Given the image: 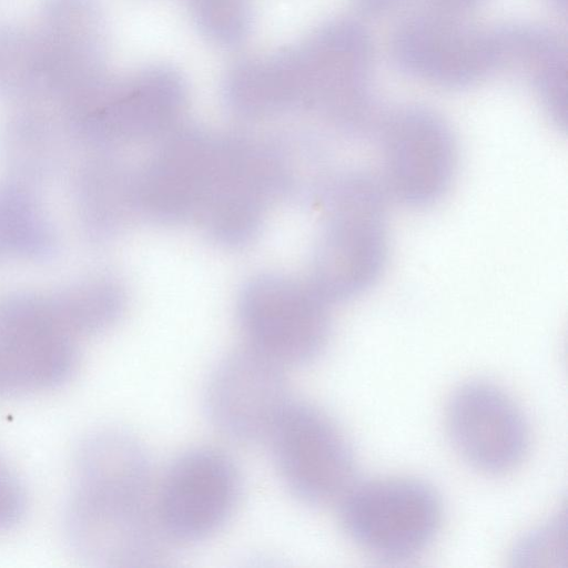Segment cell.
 I'll return each mask as SVG.
<instances>
[{
	"instance_id": "1",
	"label": "cell",
	"mask_w": 568,
	"mask_h": 568,
	"mask_svg": "<svg viewBox=\"0 0 568 568\" xmlns=\"http://www.w3.org/2000/svg\"><path fill=\"white\" fill-rule=\"evenodd\" d=\"M65 534L80 558L119 568L159 565L175 546L158 509V479L144 445L130 433L94 432L71 459Z\"/></svg>"
},
{
	"instance_id": "2",
	"label": "cell",
	"mask_w": 568,
	"mask_h": 568,
	"mask_svg": "<svg viewBox=\"0 0 568 568\" xmlns=\"http://www.w3.org/2000/svg\"><path fill=\"white\" fill-rule=\"evenodd\" d=\"M339 506L352 540L386 559H404L423 551L435 539L443 518L434 489L402 475L356 483Z\"/></svg>"
},
{
	"instance_id": "3",
	"label": "cell",
	"mask_w": 568,
	"mask_h": 568,
	"mask_svg": "<svg viewBox=\"0 0 568 568\" xmlns=\"http://www.w3.org/2000/svg\"><path fill=\"white\" fill-rule=\"evenodd\" d=\"M325 302L313 286L278 275L252 280L239 303L245 345L284 366L316 357L329 332Z\"/></svg>"
},
{
	"instance_id": "4",
	"label": "cell",
	"mask_w": 568,
	"mask_h": 568,
	"mask_svg": "<svg viewBox=\"0 0 568 568\" xmlns=\"http://www.w3.org/2000/svg\"><path fill=\"white\" fill-rule=\"evenodd\" d=\"M285 367L247 345L216 365L205 399L213 424L226 438L246 446L270 443L293 404Z\"/></svg>"
},
{
	"instance_id": "5",
	"label": "cell",
	"mask_w": 568,
	"mask_h": 568,
	"mask_svg": "<svg viewBox=\"0 0 568 568\" xmlns=\"http://www.w3.org/2000/svg\"><path fill=\"white\" fill-rule=\"evenodd\" d=\"M270 443L282 479L307 503L339 504L356 484L355 460L344 434L313 405L293 402Z\"/></svg>"
},
{
	"instance_id": "6",
	"label": "cell",
	"mask_w": 568,
	"mask_h": 568,
	"mask_svg": "<svg viewBox=\"0 0 568 568\" xmlns=\"http://www.w3.org/2000/svg\"><path fill=\"white\" fill-rule=\"evenodd\" d=\"M445 424L457 452L481 473H511L528 454L530 434L524 413L494 383L478 379L457 387L447 402Z\"/></svg>"
},
{
	"instance_id": "7",
	"label": "cell",
	"mask_w": 568,
	"mask_h": 568,
	"mask_svg": "<svg viewBox=\"0 0 568 568\" xmlns=\"http://www.w3.org/2000/svg\"><path fill=\"white\" fill-rule=\"evenodd\" d=\"M240 493V477L225 454L197 448L175 459L158 479L161 523L174 545L202 539L225 524Z\"/></svg>"
},
{
	"instance_id": "8",
	"label": "cell",
	"mask_w": 568,
	"mask_h": 568,
	"mask_svg": "<svg viewBox=\"0 0 568 568\" xmlns=\"http://www.w3.org/2000/svg\"><path fill=\"white\" fill-rule=\"evenodd\" d=\"M219 144L184 135L165 145L136 182V200L156 217L176 220L203 209L215 176Z\"/></svg>"
},
{
	"instance_id": "9",
	"label": "cell",
	"mask_w": 568,
	"mask_h": 568,
	"mask_svg": "<svg viewBox=\"0 0 568 568\" xmlns=\"http://www.w3.org/2000/svg\"><path fill=\"white\" fill-rule=\"evenodd\" d=\"M78 142L63 116L42 104H20L0 136V154L10 179L28 185L57 174L67 150Z\"/></svg>"
},
{
	"instance_id": "10",
	"label": "cell",
	"mask_w": 568,
	"mask_h": 568,
	"mask_svg": "<svg viewBox=\"0 0 568 568\" xmlns=\"http://www.w3.org/2000/svg\"><path fill=\"white\" fill-rule=\"evenodd\" d=\"M57 235L31 186L13 179L0 184V257L47 260Z\"/></svg>"
},
{
	"instance_id": "11",
	"label": "cell",
	"mask_w": 568,
	"mask_h": 568,
	"mask_svg": "<svg viewBox=\"0 0 568 568\" xmlns=\"http://www.w3.org/2000/svg\"><path fill=\"white\" fill-rule=\"evenodd\" d=\"M392 138L394 141L387 143V165L398 191L408 197H423L445 182L450 148L436 128H405Z\"/></svg>"
},
{
	"instance_id": "12",
	"label": "cell",
	"mask_w": 568,
	"mask_h": 568,
	"mask_svg": "<svg viewBox=\"0 0 568 568\" xmlns=\"http://www.w3.org/2000/svg\"><path fill=\"white\" fill-rule=\"evenodd\" d=\"M123 171L113 162L91 160L73 181V200L88 235L100 237L113 231L123 217L132 190Z\"/></svg>"
},
{
	"instance_id": "13",
	"label": "cell",
	"mask_w": 568,
	"mask_h": 568,
	"mask_svg": "<svg viewBox=\"0 0 568 568\" xmlns=\"http://www.w3.org/2000/svg\"><path fill=\"white\" fill-rule=\"evenodd\" d=\"M48 297L59 320L79 339L110 327L124 305L122 288L106 277L80 281Z\"/></svg>"
},
{
	"instance_id": "14",
	"label": "cell",
	"mask_w": 568,
	"mask_h": 568,
	"mask_svg": "<svg viewBox=\"0 0 568 568\" xmlns=\"http://www.w3.org/2000/svg\"><path fill=\"white\" fill-rule=\"evenodd\" d=\"M514 559L524 566L555 567L566 565V514L556 515L526 535L517 545Z\"/></svg>"
},
{
	"instance_id": "15",
	"label": "cell",
	"mask_w": 568,
	"mask_h": 568,
	"mask_svg": "<svg viewBox=\"0 0 568 568\" xmlns=\"http://www.w3.org/2000/svg\"><path fill=\"white\" fill-rule=\"evenodd\" d=\"M26 508L23 487L13 470L0 457V532L19 523Z\"/></svg>"
},
{
	"instance_id": "16",
	"label": "cell",
	"mask_w": 568,
	"mask_h": 568,
	"mask_svg": "<svg viewBox=\"0 0 568 568\" xmlns=\"http://www.w3.org/2000/svg\"><path fill=\"white\" fill-rule=\"evenodd\" d=\"M1 258V257H0Z\"/></svg>"
}]
</instances>
